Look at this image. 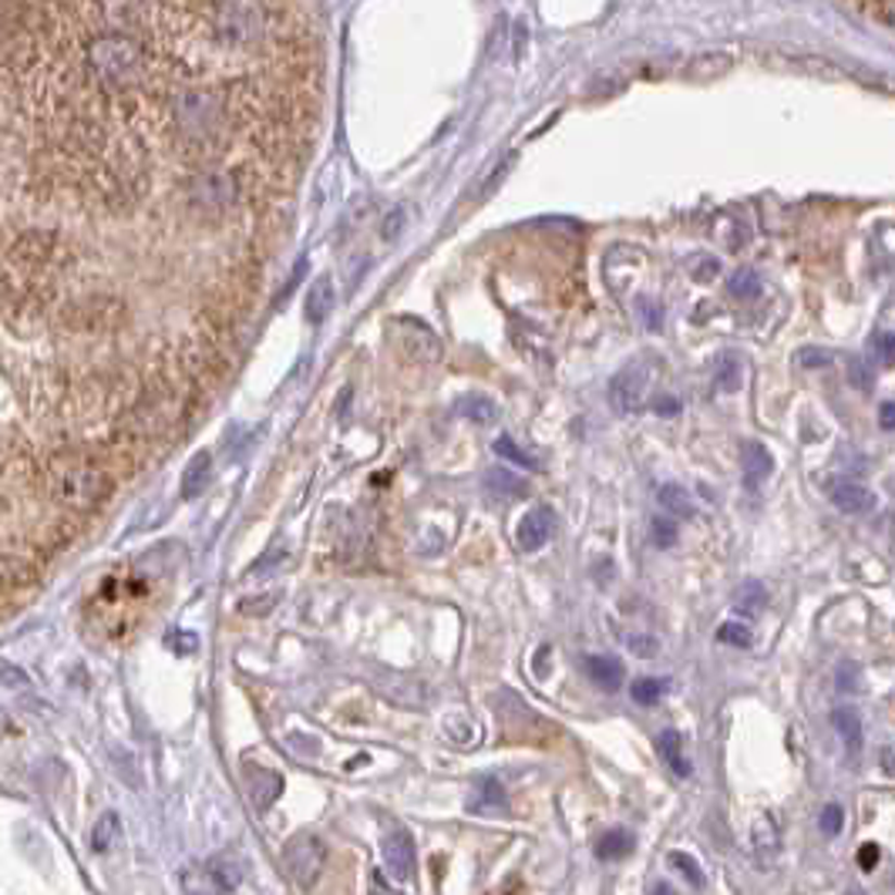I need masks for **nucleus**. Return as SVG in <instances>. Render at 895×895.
I'll list each match as a JSON object with an SVG mask.
<instances>
[{
	"label": "nucleus",
	"instance_id": "f257e3e1",
	"mask_svg": "<svg viewBox=\"0 0 895 895\" xmlns=\"http://www.w3.org/2000/svg\"><path fill=\"white\" fill-rule=\"evenodd\" d=\"M142 67V51L135 48L125 34H105L88 48V72L105 85L122 88L128 85Z\"/></svg>",
	"mask_w": 895,
	"mask_h": 895
},
{
	"label": "nucleus",
	"instance_id": "f03ea898",
	"mask_svg": "<svg viewBox=\"0 0 895 895\" xmlns=\"http://www.w3.org/2000/svg\"><path fill=\"white\" fill-rule=\"evenodd\" d=\"M51 495L64 508H91L109 495V478L88 462H61L51 471Z\"/></svg>",
	"mask_w": 895,
	"mask_h": 895
},
{
	"label": "nucleus",
	"instance_id": "7ed1b4c3",
	"mask_svg": "<svg viewBox=\"0 0 895 895\" xmlns=\"http://www.w3.org/2000/svg\"><path fill=\"white\" fill-rule=\"evenodd\" d=\"M327 866V845L317 835H297L283 845V869L300 888H314Z\"/></svg>",
	"mask_w": 895,
	"mask_h": 895
},
{
	"label": "nucleus",
	"instance_id": "20e7f679",
	"mask_svg": "<svg viewBox=\"0 0 895 895\" xmlns=\"http://www.w3.org/2000/svg\"><path fill=\"white\" fill-rule=\"evenodd\" d=\"M646 388H650V370L643 364H630L623 367L609 385V398H613V407L616 411H640L643 407V398H646Z\"/></svg>",
	"mask_w": 895,
	"mask_h": 895
},
{
	"label": "nucleus",
	"instance_id": "39448f33",
	"mask_svg": "<svg viewBox=\"0 0 895 895\" xmlns=\"http://www.w3.org/2000/svg\"><path fill=\"white\" fill-rule=\"evenodd\" d=\"M219 122V105H216V98L213 94H205V91H192L182 98V105H179V125L182 131H189L192 139H202V135H210Z\"/></svg>",
	"mask_w": 895,
	"mask_h": 895
},
{
	"label": "nucleus",
	"instance_id": "423d86ee",
	"mask_svg": "<svg viewBox=\"0 0 895 895\" xmlns=\"http://www.w3.org/2000/svg\"><path fill=\"white\" fill-rule=\"evenodd\" d=\"M556 532V512L553 508H532L522 515V522L519 529H515V539H519V549L522 553H535V549H542L549 542V535Z\"/></svg>",
	"mask_w": 895,
	"mask_h": 895
},
{
	"label": "nucleus",
	"instance_id": "0eeeda50",
	"mask_svg": "<svg viewBox=\"0 0 895 895\" xmlns=\"http://www.w3.org/2000/svg\"><path fill=\"white\" fill-rule=\"evenodd\" d=\"M385 862H388V872L394 882H407L411 875H415V839H411L404 829L391 832L385 842Z\"/></svg>",
	"mask_w": 895,
	"mask_h": 895
},
{
	"label": "nucleus",
	"instance_id": "6e6552de",
	"mask_svg": "<svg viewBox=\"0 0 895 895\" xmlns=\"http://www.w3.org/2000/svg\"><path fill=\"white\" fill-rule=\"evenodd\" d=\"M232 199H236L232 179L219 176V172H210V176L192 182V202L199 210H226V205H232Z\"/></svg>",
	"mask_w": 895,
	"mask_h": 895
},
{
	"label": "nucleus",
	"instance_id": "1a4fd4ad",
	"mask_svg": "<svg viewBox=\"0 0 895 895\" xmlns=\"http://www.w3.org/2000/svg\"><path fill=\"white\" fill-rule=\"evenodd\" d=\"M751 852L757 858V866L761 869H771V862L778 858L781 852V842H778V824L771 815H761L754 821V829H751Z\"/></svg>",
	"mask_w": 895,
	"mask_h": 895
},
{
	"label": "nucleus",
	"instance_id": "9d476101",
	"mask_svg": "<svg viewBox=\"0 0 895 895\" xmlns=\"http://www.w3.org/2000/svg\"><path fill=\"white\" fill-rule=\"evenodd\" d=\"M182 892L186 895H229L223 879L216 875L213 862H192L182 872Z\"/></svg>",
	"mask_w": 895,
	"mask_h": 895
},
{
	"label": "nucleus",
	"instance_id": "9b49d317",
	"mask_svg": "<svg viewBox=\"0 0 895 895\" xmlns=\"http://www.w3.org/2000/svg\"><path fill=\"white\" fill-rule=\"evenodd\" d=\"M832 502L845 515H866V512L875 508V495L866 486H855V481H839V486L832 489Z\"/></svg>",
	"mask_w": 895,
	"mask_h": 895
},
{
	"label": "nucleus",
	"instance_id": "f8f14e48",
	"mask_svg": "<svg viewBox=\"0 0 895 895\" xmlns=\"http://www.w3.org/2000/svg\"><path fill=\"white\" fill-rule=\"evenodd\" d=\"M731 54L724 51H701L697 58H691V64H686V78H694V81H714V78H724L731 72Z\"/></svg>",
	"mask_w": 895,
	"mask_h": 895
},
{
	"label": "nucleus",
	"instance_id": "ddd939ff",
	"mask_svg": "<svg viewBox=\"0 0 895 895\" xmlns=\"http://www.w3.org/2000/svg\"><path fill=\"white\" fill-rule=\"evenodd\" d=\"M210 478H213V455H210V452L192 455V462H189L186 471H182V499L202 495V489L210 486Z\"/></svg>",
	"mask_w": 895,
	"mask_h": 895
},
{
	"label": "nucleus",
	"instance_id": "4468645a",
	"mask_svg": "<svg viewBox=\"0 0 895 895\" xmlns=\"http://www.w3.org/2000/svg\"><path fill=\"white\" fill-rule=\"evenodd\" d=\"M486 489H489L495 499L508 502V499H522V495L529 492V481H526L522 475L508 471V468H492V471L486 475Z\"/></svg>",
	"mask_w": 895,
	"mask_h": 895
},
{
	"label": "nucleus",
	"instance_id": "2eb2a0df",
	"mask_svg": "<svg viewBox=\"0 0 895 895\" xmlns=\"http://www.w3.org/2000/svg\"><path fill=\"white\" fill-rule=\"evenodd\" d=\"M508 795L495 778H481L468 798V811H505Z\"/></svg>",
	"mask_w": 895,
	"mask_h": 895
},
{
	"label": "nucleus",
	"instance_id": "dca6fc26",
	"mask_svg": "<svg viewBox=\"0 0 895 895\" xmlns=\"http://www.w3.org/2000/svg\"><path fill=\"white\" fill-rule=\"evenodd\" d=\"M832 724H835V731H839V738L845 741V747H848L852 757H855L858 751H862V717H858L855 707H839V710L832 714Z\"/></svg>",
	"mask_w": 895,
	"mask_h": 895
},
{
	"label": "nucleus",
	"instance_id": "f3484780",
	"mask_svg": "<svg viewBox=\"0 0 895 895\" xmlns=\"http://www.w3.org/2000/svg\"><path fill=\"white\" fill-rule=\"evenodd\" d=\"M330 310H333V283H330V277H320L306 293V320L324 324L330 317Z\"/></svg>",
	"mask_w": 895,
	"mask_h": 895
},
{
	"label": "nucleus",
	"instance_id": "a211bd4d",
	"mask_svg": "<svg viewBox=\"0 0 895 895\" xmlns=\"http://www.w3.org/2000/svg\"><path fill=\"white\" fill-rule=\"evenodd\" d=\"M633 848H636L633 832H627V829H613V832H606V835L596 842V858H603V862H619V858H627Z\"/></svg>",
	"mask_w": 895,
	"mask_h": 895
},
{
	"label": "nucleus",
	"instance_id": "6ab92c4d",
	"mask_svg": "<svg viewBox=\"0 0 895 895\" xmlns=\"http://www.w3.org/2000/svg\"><path fill=\"white\" fill-rule=\"evenodd\" d=\"M587 673L596 686H603V691H616V686L623 683V664L616 657H590Z\"/></svg>",
	"mask_w": 895,
	"mask_h": 895
},
{
	"label": "nucleus",
	"instance_id": "aec40b11",
	"mask_svg": "<svg viewBox=\"0 0 895 895\" xmlns=\"http://www.w3.org/2000/svg\"><path fill=\"white\" fill-rule=\"evenodd\" d=\"M657 751H660V757H664L667 768H670L673 774H680V778L691 774V765L683 761V738H680L673 728H667V731L657 738Z\"/></svg>",
	"mask_w": 895,
	"mask_h": 895
},
{
	"label": "nucleus",
	"instance_id": "412c9836",
	"mask_svg": "<svg viewBox=\"0 0 895 895\" xmlns=\"http://www.w3.org/2000/svg\"><path fill=\"white\" fill-rule=\"evenodd\" d=\"M118 835H122V821H118V815H115V811H105V815H101V818L94 821V829H91V852H98V855L112 852L115 842H118Z\"/></svg>",
	"mask_w": 895,
	"mask_h": 895
},
{
	"label": "nucleus",
	"instance_id": "4be33fe9",
	"mask_svg": "<svg viewBox=\"0 0 895 895\" xmlns=\"http://www.w3.org/2000/svg\"><path fill=\"white\" fill-rule=\"evenodd\" d=\"M771 471H774V462L768 455V448L765 444H747L744 448V478H747V486L765 481Z\"/></svg>",
	"mask_w": 895,
	"mask_h": 895
},
{
	"label": "nucleus",
	"instance_id": "5701e85b",
	"mask_svg": "<svg viewBox=\"0 0 895 895\" xmlns=\"http://www.w3.org/2000/svg\"><path fill=\"white\" fill-rule=\"evenodd\" d=\"M657 502H660V508H667L670 515H680V519H691V515H694V499L686 495V489L673 486V481L657 492Z\"/></svg>",
	"mask_w": 895,
	"mask_h": 895
},
{
	"label": "nucleus",
	"instance_id": "b1692460",
	"mask_svg": "<svg viewBox=\"0 0 895 895\" xmlns=\"http://www.w3.org/2000/svg\"><path fill=\"white\" fill-rule=\"evenodd\" d=\"M458 415L475 425H492L499 418V407L489 398H465V401H458Z\"/></svg>",
	"mask_w": 895,
	"mask_h": 895
},
{
	"label": "nucleus",
	"instance_id": "393cba45",
	"mask_svg": "<svg viewBox=\"0 0 895 895\" xmlns=\"http://www.w3.org/2000/svg\"><path fill=\"white\" fill-rule=\"evenodd\" d=\"M765 606H768V590L761 587V582H747V587H741L738 596H734V609L747 613V616L761 613Z\"/></svg>",
	"mask_w": 895,
	"mask_h": 895
},
{
	"label": "nucleus",
	"instance_id": "a878e982",
	"mask_svg": "<svg viewBox=\"0 0 895 895\" xmlns=\"http://www.w3.org/2000/svg\"><path fill=\"white\" fill-rule=\"evenodd\" d=\"M664 691H667L664 680H657V677H640V680L630 686V697H633L636 704H643V707H653V704H657V701L664 697Z\"/></svg>",
	"mask_w": 895,
	"mask_h": 895
},
{
	"label": "nucleus",
	"instance_id": "bb28decb",
	"mask_svg": "<svg viewBox=\"0 0 895 895\" xmlns=\"http://www.w3.org/2000/svg\"><path fill=\"white\" fill-rule=\"evenodd\" d=\"M728 290H731L738 300H747V297H757V290H761V280H757V273H754L751 266H741V269L734 273V277H731Z\"/></svg>",
	"mask_w": 895,
	"mask_h": 895
},
{
	"label": "nucleus",
	"instance_id": "cd10ccee",
	"mask_svg": "<svg viewBox=\"0 0 895 895\" xmlns=\"http://www.w3.org/2000/svg\"><path fill=\"white\" fill-rule=\"evenodd\" d=\"M670 866L691 882V885H704V872L697 866V858L694 855H686V852H670Z\"/></svg>",
	"mask_w": 895,
	"mask_h": 895
},
{
	"label": "nucleus",
	"instance_id": "c85d7f7f",
	"mask_svg": "<svg viewBox=\"0 0 895 895\" xmlns=\"http://www.w3.org/2000/svg\"><path fill=\"white\" fill-rule=\"evenodd\" d=\"M741 370H744V364L738 357H724L720 361V370H717V388L720 391H738L741 388Z\"/></svg>",
	"mask_w": 895,
	"mask_h": 895
},
{
	"label": "nucleus",
	"instance_id": "c756f323",
	"mask_svg": "<svg viewBox=\"0 0 895 895\" xmlns=\"http://www.w3.org/2000/svg\"><path fill=\"white\" fill-rule=\"evenodd\" d=\"M650 535H653V545H657V549H670L677 542V526L667 519V515H653Z\"/></svg>",
	"mask_w": 895,
	"mask_h": 895
},
{
	"label": "nucleus",
	"instance_id": "7c9ffc66",
	"mask_svg": "<svg viewBox=\"0 0 895 895\" xmlns=\"http://www.w3.org/2000/svg\"><path fill=\"white\" fill-rule=\"evenodd\" d=\"M495 452H499L502 458H508L512 465H522V468H535V465H539V462H535L529 452H522V448L515 444L512 438H499V441H495Z\"/></svg>",
	"mask_w": 895,
	"mask_h": 895
},
{
	"label": "nucleus",
	"instance_id": "2f4dec72",
	"mask_svg": "<svg viewBox=\"0 0 895 895\" xmlns=\"http://www.w3.org/2000/svg\"><path fill=\"white\" fill-rule=\"evenodd\" d=\"M818 824H821V832L829 835V839H839V832L845 829V808L842 805H824Z\"/></svg>",
	"mask_w": 895,
	"mask_h": 895
},
{
	"label": "nucleus",
	"instance_id": "473e14b6",
	"mask_svg": "<svg viewBox=\"0 0 895 895\" xmlns=\"http://www.w3.org/2000/svg\"><path fill=\"white\" fill-rule=\"evenodd\" d=\"M717 640L720 643H731V646H741V650H747L754 643V636H751V630L744 623H724V627L717 630Z\"/></svg>",
	"mask_w": 895,
	"mask_h": 895
},
{
	"label": "nucleus",
	"instance_id": "72a5a7b5",
	"mask_svg": "<svg viewBox=\"0 0 895 895\" xmlns=\"http://www.w3.org/2000/svg\"><path fill=\"white\" fill-rule=\"evenodd\" d=\"M404 226H407V210L404 205H394V210L385 216V226H381V236L388 239V243H394V239L404 232Z\"/></svg>",
	"mask_w": 895,
	"mask_h": 895
},
{
	"label": "nucleus",
	"instance_id": "f704fd0d",
	"mask_svg": "<svg viewBox=\"0 0 895 895\" xmlns=\"http://www.w3.org/2000/svg\"><path fill=\"white\" fill-rule=\"evenodd\" d=\"M720 273V263L714 260V256H697L694 260V266H691V277L697 280V283H710L714 277Z\"/></svg>",
	"mask_w": 895,
	"mask_h": 895
},
{
	"label": "nucleus",
	"instance_id": "c9c22d12",
	"mask_svg": "<svg viewBox=\"0 0 895 895\" xmlns=\"http://www.w3.org/2000/svg\"><path fill=\"white\" fill-rule=\"evenodd\" d=\"M875 357L882 367H895V333H879L875 337Z\"/></svg>",
	"mask_w": 895,
	"mask_h": 895
},
{
	"label": "nucleus",
	"instance_id": "e433bc0d",
	"mask_svg": "<svg viewBox=\"0 0 895 895\" xmlns=\"http://www.w3.org/2000/svg\"><path fill=\"white\" fill-rule=\"evenodd\" d=\"M879 855H882V852H879L875 842L862 845V848H858V869H862V872H872V869L879 866Z\"/></svg>",
	"mask_w": 895,
	"mask_h": 895
},
{
	"label": "nucleus",
	"instance_id": "4c0bfd02",
	"mask_svg": "<svg viewBox=\"0 0 895 895\" xmlns=\"http://www.w3.org/2000/svg\"><path fill=\"white\" fill-rule=\"evenodd\" d=\"M630 650L636 653V657H657V640L653 636H630Z\"/></svg>",
	"mask_w": 895,
	"mask_h": 895
},
{
	"label": "nucleus",
	"instance_id": "58836bf2",
	"mask_svg": "<svg viewBox=\"0 0 895 895\" xmlns=\"http://www.w3.org/2000/svg\"><path fill=\"white\" fill-rule=\"evenodd\" d=\"M273 606H277V596H260V600H243V603H239V609H243L247 616H256V613H269Z\"/></svg>",
	"mask_w": 895,
	"mask_h": 895
},
{
	"label": "nucleus",
	"instance_id": "ea45409f",
	"mask_svg": "<svg viewBox=\"0 0 895 895\" xmlns=\"http://www.w3.org/2000/svg\"><path fill=\"white\" fill-rule=\"evenodd\" d=\"M370 895H404V892H398V885H391L385 872H370Z\"/></svg>",
	"mask_w": 895,
	"mask_h": 895
},
{
	"label": "nucleus",
	"instance_id": "a19ab883",
	"mask_svg": "<svg viewBox=\"0 0 895 895\" xmlns=\"http://www.w3.org/2000/svg\"><path fill=\"white\" fill-rule=\"evenodd\" d=\"M835 683H839V691H855V686H858V667L855 664H842Z\"/></svg>",
	"mask_w": 895,
	"mask_h": 895
},
{
	"label": "nucleus",
	"instance_id": "79ce46f5",
	"mask_svg": "<svg viewBox=\"0 0 895 895\" xmlns=\"http://www.w3.org/2000/svg\"><path fill=\"white\" fill-rule=\"evenodd\" d=\"M798 364L802 367H824V364H832V354L829 351H802Z\"/></svg>",
	"mask_w": 895,
	"mask_h": 895
},
{
	"label": "nucleus",
	"instance_id": "37998d69",
	"mask_svg": "<svg viewBox=\"0 0 895 895\" xmlns=\"http://www.w3.org/2000/svg\"><path fill=\"white\" fill-rule=\"evenodd\" d=\"M879 425H882L885 431L895 428V401H885V404L879 407Z\"/></svg>",
	"mask_w": 895,
	"mask_h": 895
},
{
	"label": "nucleus",
	"instance_id": "c03bdc74",
	"mask_svg": "<svg viewBox=\"0 0 895 895\" xmlns=\"http://www.w3.org/2000/svg\"><path fill=\"white\" fill-rule=\"evenodd\" d=\"M653 411H657V415H677L680 404L673 398H660V404H653Z\"/></svg>",
	"mask_w": 895,
	"mask_h": 895
},
{
	"label": "nucleus",
	"instance_id": "a18cd8bd",
	"mask_svg": "<svg viewBox=\"0 0 895 895\" xmlns=\"http://www.w3.org/2000/svg\"><path fill=\"white\" fill-rule=\"evenodd\" d=\"M872 11H879V14L885 17V24H892V27H895V0H888V4H875Z\"/></svg>",
	"mask_w": 895,
	"mask_h": 895
},
{
	"label": "nucleus",
	"instance_id": "49530a36",
	"mask_svg": "<svg viewBox=\"0 0 895 895\" xmlns=\"http://www.w3.org/2000/svg\"><path fill=\"white\" fill-rule=\"evenodd\" d=\"M650 895H677V888H673V885H667V882H657V885H653V892H650Z\"/></svg>",
	"mask_w": 895,
	"mask_h": 895
},
{
	"label": "nucleus",
	"instance_id": "de8ad7c7",
	"mask_svg": "<svg viewBox=\"0 0 895 895\" xmlns=\"http://www.w3.org/2000/svg\"><path fill=\"white\" fill-rule=\"evenodd\" d=\"M845 895H866V892H858V888H852V892H845Z\"/></svg>",
	"mask_w": 895,
	"mask_h": 895
}]
</instances>
